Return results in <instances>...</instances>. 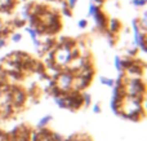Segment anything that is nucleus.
Here are the masks:
<instances>
[{"instance_id": "nucleus-1", "label": "nucleus", "mask_w": 147, "mask_h": 141, "mask_svg": "<svg viewBox=\"0 0 147 141\" xmlns=\"http://www.w3.org/2000/svg\"><path fill=\"white\" fill-rule=\"evenodd\" d=\"M72 56H71V48L63 45H58L57 48H53V64L57 65L59 67L69 66V64L71 62Z\"/></svg>"}, {"instance_id": "nucleus-2", "label": "nucleus", "mask_w": 147, "mask_h": 141, "mask_svg": "<svg viewBox=\"0 0 147 141\" xmlns=\"http://www.w3.org/2000/svg\"><path fill=\"white\" fill-rule=\"evenodd\" d=\"M72 74L70 73H61L56 78V88L62 92H69L72 85Z\"/></svg>"}, {"instance_id": "nucleus-3", "label": "nucleus", "mask_w": 147, "mask_h": 141, "mask_svg": "<svg viewBox=\"0 0 147 141\" xmlns=\"http://www.w3.org/2000/svg\"><path fill=\"white\" fill-rule=\"evenodd\" d=\"M140 108H141V105H140L138 98L132 97V96L125 97L121 104V109H123V111H124V114H127V115H133V114H136L140 110Z\"/></svg>"}, {"instance_id": "nucleus-4", "label": "nucleus", "mask_w": 147, "mask_h": 141, "mask_svg": "<svg viewBox=\"0 0 147 141\" xmlns=\"http://www.w3.org/2000/svg\"><path fill=\"white\" fill-rule=\"evenodd\" d=\"M93 20H94V23H96L97 28L99 31H106L107 30V22H109V17L106 16V13L102 10V8H99L93 16Z\"/></svg>"}, {"instance_id": "nucleus-5", "label": "nucleus", "mask_w": 147, "mask_h": 141, "mask_svg": "<svg viewBox=\"0 0 147 141\" xmlns=\"http://www.w3.org/2000/svg\"><path fill=\"white\" fill-rule=\"evenodd\" d=\"M127 92L129 93V96H132V97H137L138 95H141V93L143 92V84L141 83V80L138 79V78L128 80Z\"/></svg>"}, {"instance_id": "nucleus-6", "label": "nucleus", "mask_w": 147, "mask_h": 141, "mask_svg": "<svg viewBox=\"0 0 147 141\" xmlns=\"http://www.w3.org/2000/svg\"><path fill=\"white\" fill-rule=\"evenodd\" d=\"M120 30H121V22H120L117 18H111V20H109V22H107V30H106V31H109V34L116 35Z\"/></svg>"}, {"instance_id": "nucleus-7", "label": "nucleus", "mask_w": 147, "mask_h": 141, "mask_svg": "<svg viewBox=\"0 0 147 141\" xmlns=\"http://www.w3.org/2000/svg\"><path fill=\"white\" fill-rule=\"evenodd\" d=\"M17 0H0V13H12Z\"/></svg>"}, {"instance_id": "nucleus-8", "label": "nucleus", "mask_w": 147, "mask_h": 141, "mask_svg": "<svg viewBox=\"0 0 147 141\" xmlns=\"http://www.w3.org/2000/svg\"><path fill=\"white\" fill-rule=\"evenodd\" d=\"M26 31H27L28 35H30V38H31V40H32L34 45H35L36 48H40L41 44H40V40H39V34L36 33L35 28L31 27V26H27V27H26Z\"/></svg>"}, {"instance_id": "nucleus-9", "label": "nucleus", "mask_w": 147, "mask_h": 141, "mask_svg": "<svg viewBox=\"0 0 147 141\" xmlns=\"http://www.w3.org/2000/svg\"><path fill=\"white\" fill-rule=\"evenodd\" d=\"M99 8H101L99 5H97V4H94L93 1H90V3H89V5H88V13H86V18L92 17V16H93L94 13H96L97 10L99 9Z\"/></svg>"}, {"instance_id": "nucleus-10", "label": "nucleus", "mask_w": 147, "mask_h": 141, "mask_svg": "<svg viewBox=\"0 0 147 141\" xmlns=\"http://www.w3.org/2000/svg\"><path fill=\"white\" fill-rule=\"evenodd\" d=\"M62 14L63 16H66V17H72V9H70L69 7H67V4H66V1H62Z\"/></svg>"}, {"instance_id": "nucleus-11", "label": "nucleus", "mask_w": 147, "mask_h": 141, "mask_svg": "<svg viewBox=\"0 0 147 141\" xmlns=\"http://www.w3.org/2000/svg\"><path fill=\"white\" fill-rule=\"evenodd\" d=\"M99 82L103 85H107V87H114V84H115L114 80L110 79V78H106V77H101L99 78Z\"/></svg>"}, {"instance_id": "nucleus-12", "label": "nucleus", "mask_w": 147, "mask_h": 141, "mask_svg": "<svg viewBox=\"0 0 147 141\" xmlns=\"http://www.w3.org/2000/svg\"><path fill=\"white\" fill-rule=\"evenodd\" d=\"M25 23H26V21L22 20L21 17H16L14 20L12 21V25L14 26V27H22V26H25Z\"/></svg>"}, {"instance_id": "nucleus-13", "label": "nucleus", "mask_w": 147, "mask_h": 141, "mask_svg": "<svg viewBox=\"0 0 147 141\" xmlns=\"http://www.w3.org/2000/svg\"><path fill=\"white\" fill-rule=\"evenodd\" d=\"M23 98H25V95H23L21 91H17V92L13 93V100H14L16 102H22Z\"/></svg>"}, {"instance_id": "nucleus-14", "label": "nucleus", "mask_w": 147, "mask_h": 141, "mask_svg": "<svg viewBox=\"0 0 147 141\" xmlns=\"http://www.w3.org/2000/svg\"><path fill=\"white\" fill-rule=\"evenodd\" d=\"M10 39H12V41H14V43H20V41L22 40V35H21L20 33H13L12 35H10Z\"/></svg>"}, {"instance_id": "nucleus-15", "label": "nucleus", "mask_w": 147, "mask_h": 141, "mask_svg": "<svg viewBox=\"0 0 147 141\" xmlns=\"http://www.w3.org/2000/svg\"><path fill=\"white\" fill-rule=\"evenodd\" d=\"M86 26H88V20H86V18H83V20L78 21V27L79 28H86Z\"/></svg>"}, {"instance_id": "nucleus-16", "label": "nucleus", "mask_w": 147, "mask_h": 141, "mask_svg": "<svg viewBox=\"0 0 147 141\" xmlns=\"http://www.w3.org/2000/svg\"><path fill=\"white\" fill-rule=\"evenodd\" d=\"M132 5H134V7H145L146 5V0H132Z\"/></svg>"}, {"instance_id": "nucleus-17", "label": "nucleus", "mask_w": 147, "mask_h": 141, "mask_svg": "<svg viewBox=\"0 0 147 141\" xmlns=\"http://www.w3.org/2000/svg\"><path fill=\"white\" fill-rule=\"evenodd\" d=\"M115 67H116V70H119V71H121L123 70V66H121V58L120 57H115Z\"/></svg>"}, {"instance_id": "nucleus-18", "label": "nucleus", "mask_w": 147, "mask_h": 141, "mask_svg": "<svg viewBox=\"0 0 147 141\" xmlns=\"http://www.w3.org/2000/svg\"><path fill=\"white\" fill-rule=\"evenodd\" d=\"M66 1V4H67V7L70 8V9H75V7H76V4H78V1L79 0H65Z\"/></svg>"}, {"instance_id": "nucleus-19", "label": "nucleus", "mask_w": 147, "mask_h": 141, "mask_svg": "<svg viewBox=\"0 0 147 141\" xmlns=\"http://www.w3.org/2000/svg\"><path fill=\"white\" fill-rule=\"evenodd\" d=\"M5 45H7V39L1 36V38H0V49H1L3 47H5Z\"/></svg>"}, {"instance_id": "nucleus-20", "label": "nucleus", "mask_w": 147, "mask_h": 141, "mask_svg": "<svg viewBox=\"0 0 147 141\" xmlns=\"http://www.w3.org/2000/svg\"><path fill=\"white\" fill-rule=\"evenodd\" d=\"M84 100H85L86 105H88V104L90 102V96H89V95H84Z\"/></svg>"}, {"instance_id": "nucleus-21", "label": "nucleus", "mask_w": 147, "mask_h": 141, "mask_svg": "<svg viewBox=\"0 0 147 141\" xmlns=\"http://www.w3.org/2000/svg\"><path fill=\"white\" fill-rule=\"evenodd\" d=\"M94 111H96V113H98L99 111V106H94V109H93Z\"/></svg>"}, {"instance_id": "nucleus-22", "label": "nucleus", "mask_w": 147, "mask_h": 141, "mask_svg": "<svg viewBox=\"0 0 147 141\" xmlns=\"http://www.w3.org/2000/svg\"><path fill=\"white\" fill-rule=\"evenodd\" d=\"M58 1H61V3H62V1H63V0H58Z\"/></svg>"}]
</instances>
